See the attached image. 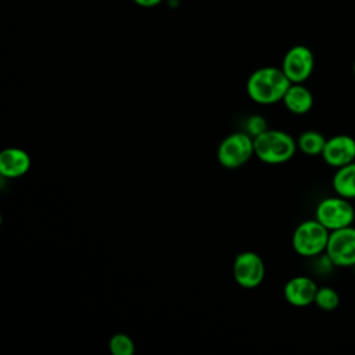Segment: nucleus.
I'll list each match as a JSON object with an SVG mask.
<instances>
[{
	"label": "nucleus",
	"instance_id": "aec40b11",
	"mask_svg": "<svg viewBox=\"0 0 355 355\" xmlns=\"http://www.w3.org/2000/svg\"><path fill=\"white\" fill-rule=\"evenodd\" d=\"M352 272H354V276H355V265L352 266Z\"/></svg>",
	"mask_w": 355,
	"mask_h": 355
},
{
	"label": "nucleus",
	"instance_id": "9d476101",
	"mask_svg": "<svg viewBox=\"0 0 355 355\" xmlns=\"http://www.w3.org/2000/svg\"><path fill=\"white\" fill-rule=\"evenodd\" d=\"M316 291L318 284L313 279L308 276H294L284 284L283 295L290 305L304 308L313 304Z\"/></svg>",
	"mask_w": 355,
	"mask_h": 355
},
{
	"label": "nucleus",
	"instance_id": "4468645a",
	"mask_svg": "<svg viewBox=\"0 0 355 355\" xmlns=\"http://www.w3.org/2000/svg\"><path fill=\"white\" fill-rule=\"evenodd\" d=\"M326 140L327 139L318 130H305L297 137V147L305 155H320Z\"/></svg>",
	"mask_w": 355,
	"mask_h": 355
},
{
	"label": "nucleus",
	"instance_id": "f8f14e48",
	"mask_svg": "<svg viewBox=\"0 0 355 355\" xmlns=\"http://www.w3.org/2000/svg\"><path fill=\"white\" fill-rule=\"evenodd\" d=\"M282 101L291 114L304 115L313 107V94L302 83H291Z\"/></svg>",
	"mask_w": 355,
	"mask_h": 355
},
{
	"label": "nucleus",
	"instance_id": "423d86ee",
	"mask_svg": "<svg viewBox=\"0 0 355 355\" xmlns=\"http://www.w3.org/2000/svg\"><path fill=\"white\" fill-rule=\"evenodd\" d=\"M324 257L333 266L352 268L355 265V227L352 225L330 232Z\"/></svg>",
	"mask_w": 355,
	"mask_h": 355
},
{
	"label": "nucleus",
	"instance_id": "20e7f679",
	"mask_svg": "<svg viewBox=\"0 0 355 355\" xmlns=\"http://www.w3.org/2000/svg\"><path fill=\"white\" fill-rule=\"evenodd\" d=\"M254 153V139L244 130L227 135L218 146V162L226 169H237L245 165Z\"/></svg>",
	"mask_w": 355,
	"mask_h": 355
},
{
	"label": "nucleus",
	"instance_id": "f03ea898",
	"mask_svg": "<svg viewBox=\"0 0 355 355\" xmlns=\"http://www.w3.org/2000/svg\"><path fill=\"white\" fill-rule=\"evenodd\" d=\"M297 150V140L284 130L268 129L254 137V153L257 158L269 165L290 161Z\"/></svg>",
	"mask_w": 355,
	"mask_h": 355
},
{
	"label": "nucleus",
	"instance_id": "a211bd4d",
	"mask_svg": "<svg viewBox=\"0 0 355 355\" xmlns=\"http://www.w3.org/2000/svg\"><path fill=\"white\" fill-rule=\"evenodd\" d=\"M140 7H154L158 6L162 0H133Z\"/></svg>",
	"mask_w": 355,
	"mask_h": 355
},
{
	"label": "nucleus",
	"instance_id": "2eb2a0df",
	"mask_svg": "<svg viewBox=\"0 0 355 355\" xmlns=\"http://www.w3.org/2000/svg\"><path fill=\"white\" fill-rule=\"evenodd\" d=\"M313 304L322 309V311H334L338 305H340V295L338 293L330 287V286H323V287H318L316 295H315V301Z\"/></svg>",
	"mask_w": 355,
	"mask_h": 355
},
{
	"label": "nucleus",
	"instance_id": "0eeeda50",
	"mask_svg": "<svg viewBox=\"0 0 355 355\" xmlns=\"http://www.w3.org/2000/svg\"><path fill=\"white\" fill-rule=\"evenodd\" d=\"M233 277L243 288H257L265 277V263L254 251H243L233 261Z\"/></svg>",
	"mask_w": 355,
	"mask_h": 355
},
{
	"label": "nucleus",
	"instance_id": "1a4fd4ad",
	"mask_svg": "<svg viewBox=\"0 0 355 355\" xmlns=\"http://www.w3.org/2000/svg\"><path fill=\"white\" fill-rule=\"evenodd\" d=\"M331 168H340L355 161V139L349 135H336L326 140L320 154Z\"/></svg>",
	"mask_w": 355,
	"mask_h": 355
},
{
	"label": "nucleus",
	"instance_id": "dca6fc26",
	"mask_svg": "<svg viewBox=\"0 0 355 355\" xmlns=\"http://www.w3.org/2000/svg\"><path fill=\"white\" fill-rule=\"evenodd\" d=\"M110 351L114 355H133L135 354V343L133 340L123 333H116L110 338L108 343Z\"/></svg>",
	"mask_w": 355,
	"mask_h": 355
},
{
	"label": "nucleus",
	"instance_id": "6e6552de",
	"mask_svg": "<svg viewBox=\"0 0 355 355\" xmlns=\"http://www.w3.org/2000/svg\"><path fill=\"white\" fill-rule=\"evenodd\" d=\"M280 68L291 83H304L315 68L313 53L306 46H293L284 54Z\"/></svg>",
	"mask_w": 355,
	"mask_h": 355
},
{
	"label": "nucleus",
	"instance_id": "f257e3e1",
	"mask_svg": "<svg viewBox=\"0 0 355 355\" xmlns=\"http://www.w3.org/2000/svg\"><path fill=\"white\" fill-rule=\"evenodd\" d=\"M290 85L291 82L282 68L262 67L248 76L245 90L254 103L270 105L283 100Z\"/></svg>",
	"mask_w": 355,
	"mask_h": 355
},
{
	"label": "nucleus",
	"instance_id": "ddd939ff",
	"mask_svg": "<svg viewBox=\"0 0 355 355\" xmlns=\"http://www.w3.org/2000/svg\"><path fill=\"white\" fill-rule=\"evenodd\" d=\"M331 187L337 196L355 200V161L336 169Z\"/></svg>",
	"mask_w": 355,
	"mask_h": 355
},
{
	"label": "nucleus",
	"instance_id": "9b49d317",
	"mask_svg": "<svg viewBox=\"0 0 355 355\" xmlns=\"http://www.w3.org/2000/svg\"><path fill=\"white\" fill-rule=\"evenodd\" d=\"M31 168L29 154L18 147H8L0 153V175L8 179L24 176Z\"/></svg>",
	"mask_w": 355,
	"mask_h": 355
},
{
	"label": "nucleus",
	"instance_id": "7ed1b4c3",
	"mask_svg": "<svg viewBox=\"0 0 355 355\" xmlns=\"http://www.w3.org/2000/svg\"><path fill=\"white\" fill-rule=\"evenodd\" d=\"M330 230L319 220L306 219L301 222L293 232L291 244L294 251L304 258H315L324 254Z\"/></svg>",
	"mask_w": 355,
	"mask_h": 355
},
{
	"label": "nucleus",
	"instance_id": "f3484780",
	"mask_svg": "<svg viewBox=\"0 0 355 355\" xmlns=\"http://www.w3.org/2000/svg\"><path fill=\"white\" fill-rule=\"evenodd\" d=\"M243 128H244V132H245L247 135H250L252 139L257 137V136H259L261 133H263L265 130L269 129L266 119H265L262 115H258V114L250 115V116L244 121Z\"/></svg>",
	"mask_w": 355,
	"mask_h": 355
},
{
	"label": "nucleus",
	"instance_id": "39448f33",
	"mask_svg": "<svg viewBox=\"0 0 355 355\" xmlns=\"http://www.w3.org/2000/svg\"><path fill=\"white\" fill-rule=\"evenodd\" d=\"M315 219L330 232L351 226L355 220V209L351 200L341 196L322 198L315 208Z\"/></svg>",
	"mask_w": 355,
	"mask_h": 355
},
{
	"label": "nucleus",
	"instance_id": "6ab92c4d",
	"mask_svg": "<svg viewBox=\"0 0 355 355\" xmlns=\"http://www.w3.org/2000/svg\"><path fill=\"white\" fill-rule=\"evenodd\" d=\"M352 72H354V76H355V61H354V64H352Z\"/></svg>",
	"mask_w": 355,
	"mask_h": 355
}]
</instances>
